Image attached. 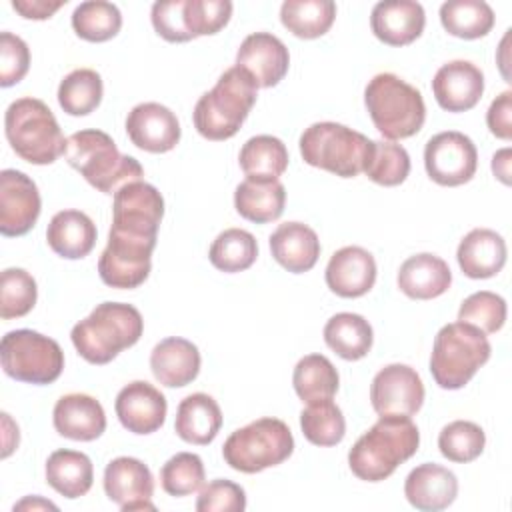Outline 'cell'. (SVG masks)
Here are the masks:
<instances>
[{
  "label": "cell",
  "mask_w": 512,
  "mask_h": 512,
  "mask_svg": "<svg viewBox=\"0 0 512 512\" xmlns=\"http://www.w3.org/2000/svg\"><path fill=\"white\" fill-rule=\"evenodd\" d=\"M64 158L90 186L104 194H116L122 186L144 176L140 162L120 154L116 142L96 128L74 132L66 140Z\"/></svg>",
  "instance_id": "3"
},
{
  "label": "cell",
  "mask_w": 512,
  "mask_h": 512,
  "mask_svg": "<svg viewBox=\"0 0 512 512\" xmlns=\"http://www.w3.org/2000/svg\"><path fill=\"white\" fill-rule=\"evenodd\" d=\"M150 370L162 386L182 388L196 380L200 372V352L196 344L186 338H164L150 352Z\"/></svg>",
  "instance_id": "26"
},
{
  "label": "cell",
  "mask_w": 512,
  "mask_h": 512,
  "mask_svg": "<svg viewBox=\"0 0 512 512\" xmlns=\"http://www.w3.org/2000/svg\"><path fill=\"white\" fill-rule=\"evenodd\" d=\"M492 346L482 330L466 322H452L438 330L430 354V374L444 390L466 386L488 362Z\"/></svg>",
  "instance_id": "7"
},
{
  "label": "cell",
  "mask_w": 512,
  "mask_h": 512,
  "mask_svg": "<svg viewBox=\"0 0 512 512\" xmlns=\"http://www.w3.org/2000/svg\"><path fill=\"white\" fill-rule=\"evenodd\" d=\"M236 66L242 68L258 88H272L286 76L290 54L278 36L254 32L242 40L236 52Z\"/></svg>",
  "instance_id": "18"
},
{
  "label": "cell",
  "mask_w": 512,
  "mask_h": 512,
  "mask_svg": "<svg viewBox=\"0 0 512 512\" xmlns=\"http://www.w3.org/2000/svg\"><path fill=\"white\" fill-rule=\"evenodd\" d=\"M156 238L158 236L152 234L110 226L106 248L98 260L100 280L106 286L120 290H130L144 284L152 268Z\"/></svg>",
  "instance_id": "11"
},
{
  "label": "cell",
  "mask_w": 512,
  "mask_h": 512,
  "mask_svg": "<svg viewBox=\"0 0 512 512\" xmlns=\"http://www.w3.org/2000/svg\"><path fill=\"white\" fill-rule=\"evenodd\" d=\"M272 258L288 272L302 274L314 268L320 256L318 234L302 222H284L268 238Z\"/></svg>",
  "instance_id": "27"
},
{
  "label": "cell",
  "mask_w": 512,
  "mask_h": 512,
  "mask_svg": "<svg viewBox=\"0 0 512 512\" xmlns=\"http://www.w3.org/2000/svg\"><path fill=\"white\" fill-rule=\"evenodd\" d=\"M62 6L66 0H12V8L26 20H46Z\"/></svg>",
  "instance_id": "52"
},
{
  "label": "cell",
  "mask_w": 512,
  "mask_h": 512,
  "mask_svg": "<svg viewBox=\"0 0 512 512\" xmlns=\"http://www.w3.org/2000/svg\"><path fill=\"white\" fill-rule=\"evenodd\" d=\"M186 0H158L152 4L150 20L158 36L166 42H188L194 40L186 24Z\"/></svg>",
  "instance_id": "49"
},
{
  "label": "cell",
  "mask_w": 512,
  "mask_h": 512,
  "mask_svg": "<svg viewBox=\"0 0 512 512\" xmlns=\"http://www.w3.org/2000/svg\"><path fill=\"white\" fill-rule=\"evenodd\" d=\"M370 402L378 416H412L424 404L422 378L408 364H388L370 384Z\"/></svg>",
  "instance_id": "13"
},
{
  "label": "cell",
  "mask_w": 512,
  "mask_h": 512,
  "mask_svg": "<svg viewBox=\"0 0 512 512\" xmlns=\"http://www.w3.org/2000/svg\"><path fill=\"white\" fill-rule=\"evenodd\" d=\"M42 210L38 186L20 170L0 172V232L4 236L28 234Z\"/></svg>",
  "instance_id": "14"
},
{
  "label": "cell",
  "mask_w": 512,
  "mask_h": 512,
  "mask_svg": "<svg viewBox=\"0 0 512 512\" xmlns=\"http://www.w3.org/2000/svg\"><path fill=\"white\" fill-rule=\"evenodd\" d=\"M204 464L198 454L178 452L160 468L162 490L170 496H190L204 484Z\"/></svg>",
  "instance_id": "45"
},
{
  "label": "cell",
  "mask_w": 512,
  "mask_h": 512,
  "mask_svg": "<svg viewBox=\"0 0 512 512\" xmlns=\"http://www.w3.org/2000/svg\"><path fill=\"white\" fill-rule=\"evenodd\" d=\"M126 134L140 150L162 154L180 142V122L176 114L158 102L136 104L126 116Z\"/></svg>",
  "instance_id": "17"
},
{
  "label": "cell",
  "mask_w": 512,
  "mask_h": 512,
  "mask_svg": "<svg viewBox=\"0 0 512 512\" xmlns=\"http://www.w3.org/2000/svg\"><path fill=\"white\" fill-rule=\"evenodd\" d=\"M364 174L380 186H398L410 174V156L400 144L372 140Z\"/></svg>",
  "instance_id": "42"
},
{
  "label": "cell",
  "mask_w": 512,
  "mask_h": 512,
  "mask_svg": "<svg viewBox=\"0 0 512 512\" xmlns=\"http://www.w3.org/2000/svg\"><path fill=\"white\" fill-rule=\"evenodd\" d=\"M404 496L416 510H444L458 496L456 474L440 464L424 462L406 476Z\"/></svg>",
  "instance_id": "24"
},
{
  "label": "cell",
  "mask_w": 512,
  "mask_h": 512,
  "mask_svg": "<svg viewBox=\"0 0 512 512\" xmlns=\"http://www.w3.org/2000/svg\"><path fill=\"white\" fill-rule=\"evenodd\" d=\"M336 18L332 0H286L280 6L282 26L298 38L312 40L324 36Z\"/></svg>",
  "instance_id": "35"
},
{
  "label": "cell",
  "mask_w": 512,
  "mask_h": 512,
  "mask_svg": "<svg viewBox=\"0 0 512 512\" xmlns=\"http://www.w3.org/2000/svg\"><path fill=\"white\" fill-rule=\"evenodd\" d=\"M246 508V492L232 480H212L202 486L196 510L198 512H242Z\"/></svg>",
  "instance_id": "48"
},
{
  "label": "cell",
  "mask_w": 512,
  "mask_h": 512,
  "mask_svg": "<svg viewBox=\"0 0 512 512\" xmlns=\"http://www.w3.org/2000/svg\"><path fill=\"white\" fill-rule=\"evenodd\" d=\"M364 104L376 130L388 140L418 134L426 120L420 90L392 72H380L366 84Z\"/></svg>",
  "instance_id": "5"
},
{
  "label": "cell",
  "mask_w": 512,
  "mask_h": 512,
  "mask_svg": "<svg viewBox=\"0 0 512 512\" xmlns=\"http://www.w3.org/2000/svg\"><path fill=\"white\" fill-rule=\"evenodd\" d=\"M324 278L336 296L360 298L376 282V260L362 246H344L330 256Z\"/></svg>",
  "instance_id": "21"
},
{
  "label": "cell",
  "mask_w": 512,
  "mask_h": 512,
  "mask_svg": "<svg viewBox=\"0 0 512 512\" xmlns=\"http://www.w3.org/2000/svg\"><path fill=\"white\" fill-rule=\"evenodd\" d=\"M222 428V410L218 402L204 392H194L180 400L174 420L176 434L196 446L210 444Z\"/></svg>",
  "instance_id": "30"
},
{
  "label": "cell",
  "mask_w": 512,
  "mask_h": 512,
  "mask_svg": "<svg viewBox=\"0 0 512 512\" xmlns=\"http://www.w3.org/2000/svg\"><path fill=\"white\" fill-rule=\"evenodd\" d=\"M256 92L258 86L242 68L224 70L214 88L198 98L192 114L194 128L206 140L232 138L256 104Z\"/></svg>",
  "instance_id": "4"
},
{
  "label": "cell",
  "mask_w": 512,
  "mask_h": 512,
  "mask_svg": "<svg viewBox=\"0 0 512 512\" xmlns=\"http://www.w3.org/2000/svg\"><path fill=\"white\" fill-rule=\"evenodd\" d=\"M324 342L344 360L364 358L374 342L370 322L354 312H338L324 326Z\"/></svg>",
  "instance_id": "33"
},
{
  "label": "cell",
  "mask_w": 512,
  "mask_h": 512,
  "mask_svg": "<svg viewBox=\"0 0 512 512\" xmlns=\"http://www.w3.org/2000/svg\"><path fill=\"white\" fill-rule=\"evenodd\" d=\"M104 492L120 510H154V478L150 468L132 456H118L104 470Z\"/></svg>",
  "instance_id": "16"
},
{
  "label": "cell",
  "mask_w": 512,
  "mask_h": 512,
  "mask_svg": "<svg viewBox=\"0 0 512 512\" xmlns=\"http://www.w3.org/2000/svg\"><path fill=\"white\" fill-rule=\"evenodd\" d=\"M72 28L86 42H106L122 28V14L106 0L82 2L72 12Z\"/></svg>",
  "instance_id": "41"
},
{
  "label": "cell",
  "mask_w": 512,
  "mask_h": 512,
  "mask_svg": "<svg viewBox=\"0 0 512 512\" xmlns=\"http://www.w3.org/2000/svg\"><path fill=\"white\" fill-rule=\"evenodd\" d=\"M92 460L78 450H54L46 460V482L64 498H80L92 488Z\"/></svg>",
  "instance_id": "32"
},
{
  "label": "cell",
  "mask_w": 512,
  "mask_h": 512,
  "mask_svg": "<svg viewBox=\"0 0 512 512\" xmlns=\"http://www.w3.org/2000/svg\"><path fill=\"white\" fill-rule=\"evenodd\" d=\"M46 242L54 254L66 260H80L96 244V224L80 210L56 212L46 228Z\"/></svg>",
  "instance_id": "29"
},
{
  "label": "cell",
  "mask_w": 512,
  "mask_h": 512,
  "mask_svg": "<svg viewBox=\"0 0 512 512\" xmlns=\"http://www.w3.org/2000/svg\"><path fill=\"white\" fill-rule=\"evenodd\" d=\"M294 452V436L280 418H258L234 430L224 446L226 464L244 474L278 466Z\"/></svg>",
  "instance_id": "9"
},
{
  "label": "cell",
  "mask_w": 512,
  "mask_h": 512,
  "mask_svg": "<svg viewBox=\"0 0 512 512\" xmlns=\"http://www.w3.org/2000/svg\"><path fill=\"white\" fill-rule=\"evenodd\" d=\"M506 300L490 290H480L464 298L458 310V322H466L484 334L498 332L506 322Z\"/></svg>",
  "instance_id": "46"
},
{
  "label": "cell",
  "mask_w": 512,
  "mask_h": 512,
  "mask_svg": "<svg viewBox=\"0 0 512 512\" xmlns=\"http://www.w3.org/2000/svg\"><path fill=\"white\" fill-rule=\"evenodd\" d=\"M418 444L420 432L410 416H380L350 448L348 466L360 480L382 482L416 454Z\"/></svg>",
  "instance_id": "1"
},
{
  "label": "cell",
  "mask_w": 512,
  "mask_h": 512,
  "mask_svg": "<svg viewBox=\"0 0 512 512\" xmlns=\"http://www.w3.org/2000/svg\"><path fill=\"white\" fill-rule=\"evenodd\" d=\"M424 24V8L414 0L378 2L370 14L374 36L388 46L412 44L424 32Z\"/></svg>",
  "instance_id": "23"
},
{
  "label": "cell",
  "mask_w": 512,
  "mask_h": 512,
  "mask_svg": "<svg viewBox=\"0 0 512 512\" xmlns=\"http://www.w3.org/2000/svg\"><path fill=\"white\" fill-rule=\"evenodd\" d=\"M256 256L258 242L248 230L242 228H228L220 232L208 250L212 266L228 274L248 270L256 262Z\"/></svg>",
  "instance_id": "39"
},
{
  "label": "cell",
  "mask_w": 512,
  "mask_h": 512,
  "mask_svg": "<svg viewBox=\"0 0 512 512\" xmlns=\"http://www.w3.org/2000/svg\"><path fill=\"white\" fill-rule=\"evenodd\" d=\"M478 166L474 142L456 130L438 132L426 142L424 168L430 180L440 186H462L472 180Z\"/></svg>",
  "instance_id": "12"
},
{
  "label": "cell",
  "mask_w": 512,
  "mask_h": 512,
  "mask_svg": "<svg viewBox=\"0 0 512 512\" xmlns=\"http://www.w3.org/2000/svg\"><path fill=\"white\" fill-rule=\"evenodd\" d=\"M4 132L16 156L36 166L56 162L66 150L68 138L52 110L32 96L18 98L6 108Z\"/></svg>",
  "instance_id": "6"
},
{
  "label": "cell",
  "mask_w": 512,
  "mask_h": 512,
  "mask_svg": "<svg viewBox=\"0 0 512 512\" xmlns=\"http://www.w3.org/2000/svg\"><path fill=\"white\" fill-rule=\"evenodd\" d=\"M186 24L192 38L220 32L232 16L230 0H186Z\"/></svg>",
  "instance_id": "47"
},
{
  "label": "cell",
  "mask_w": 512,
  "mask_h": 512,
  "mask_svg": "<svg viewBox=\"0 0 512 512\" xmlns=\"http://www.w3.org/2000/svg\"><path fill=\"white\" fill-rule=\"evenodd\" d=\"M0 360L10 378L36 386L56 382L64 370L60 344L28 328L12 330L2 338Z\"/></svg>",
  "instance_id": "10"
},
{
  "label": "cell",
  "mask_w": 512,
  "mask_h": 512,
  "mask_svg": "<svg viewBox=\"0 0 512 512\" xmlns=\"http://www.w3.org/2000/svg\"><path fill=\"white\" fill-rule=\"evenodd\" d=\"M38 298L32 274L22 268H6L0 276V316L2 320L26 316Z\"/></svg>",
  "instance_id": "44"
},
{
  "label": "cell",
  "mask_w": 512,
  "mask_h": 512,
  "mask_svg": "<svg viewBox=\"0 0 512 512\" xmlns=\"http://www.w3.org/2000/svg\"><path fill=\"white\" fill-rule=\"evenodd\" d=\"M24 508H52V510H56L58 506L56 504H52V502H48V500H42V498H38V496H32V498H24L22 502H18L16 506H14V510H24Z\"/></svg>",
  "instance_id": "54"
},
{
  "label": "cell",
  "mask_w": 512,
  "mask_h": 512,
  "mask_svg": "<svg viewBox=\"0 0 512 512\" xmlns=\"http://www.w3.org/2000/svg\"><path fill=\"white\" fill-rule=\"evenodd\" d=\"M300 428L304 438L314 446H336L346 434V420L332 398L310 402L300 412Z\"/></svg>",
  "instance_id": "40"
},
{
  "label": "cell",
  "mask_w": 512,
  "mask_h": 512,
  "mask_svg": "<svg viewBox=\"0 0 512 512\" xmlns=\"http://www.w3.org/2000/svg\"><path fill=\"white\" fill-rule=\"evenodd\" d=\"M286 188L280 180L246 178L234 190L236 212L254 224L278 220L284 212Z\"/></svg>",
  "instance_id": "31"
},
{
  "label": "cell",
  "mask_w": 512,
  "mask_h": 512,
  "mask_svg": "<svg viewBox=\"0 0 512 512\" xmlns=\"http://www.w3.org/2000/svg\"><path fill=\"white\" fill-rule=\"evenodd\" d=\"M512 92L504 90L500 96H496L486 112V124L488 130L500 138V140H510L512 138Z\"/></svg>",
  "instance_id": "51"
},
{
  "label": "cell",
  "mask_w": 512,
  "mask_h": 512,
  "mask_svg": "<svg viewBox=\"0 0 512 512\" xmlns=\"http://www.w3.org/2000/svg\"><path fill=\"white\" fill-rule=\"evenodd\" d=\"M398 288L412 300L442 296L452 284L450 266L436 254L420 252L406 258L398 270Z\"/></svg>",
  "instance_id": "28"
},
{
  "label": "cell",
  "mask_w": 512,
  "mask_h": 512,
  "mask_svg": "<svg viewBox=\"0 0 512 512\" xmlns=\"http://www.w3.org/2000/svg\"><path fill=\"white\" fill-rule=\"evenodd\" d=\"M432 92L438 106L446 112L472 110L482 98L484 74L468 60H450L436 70Z\"/></svg>",
  "instance_id": "20"
},
{
  "label": "cell",
  "mask_w": 512,
  "mask_h": 512,
  "mask_svg": "<svg viewBox=\"0 0 512 512\" xmlns=\"http://www.w3.org/2000/svg\"><path fill=\"white\" fill-rule=\"evenodd\" d=\"M120 424L132 434H152L162 428L168 412L166 396L146 380L126 384L114 402Z\"/></svg>",
  "instance_id": "19"
},
{
  "label": "cell",
  "mask_w": 512,
  "mask_h": 512,
  "mask_svg": "<svg viewBox=\"0 0 512 512\" xmlns=\"http://www.w3.org/2000/svg\"><path fill=\"white\" fill-rule=\"evenodd\" d=\"M506 242L490 228L470 230L458 244L456 260L464 276L484 280L496 276L506 264Z\"/></svg>",
  "instance_id": "25"
},
{
  "label": "cell",
  "mask_w": 512,
  "mask_h": 512,
  "mask_svg": "<svg viewBox=\"0 0 512 512\" xmlns=\"http://www.w3.org/2000/svg\"><path fill=\"white\" fill-rule=\"evenodd\" d=\"M238 162L246 178L278 180L288 168V150L280 138L258 134L244 142Z\"/></svg>",
  "instance_id": "34"
},
{
  "label": "cell",
  "mask_w": 512,
  "mask_h": 512,
  "mask_svg": "<svg viewBox=\"0 0 512 512\" xmlns=\"http://www.w3.org/2000/svg\"><path fill=\"white\" fill-rule=\"evenodd\" d=\"M52 422L60 436L76 442H92L106 430V414L102 404L94 396L82 392L62 396L54 404Z\"/></svg>",
  "instance_id": "22"
},
{
  "label": "cell",
  "mask_w": 512,
  "mask_h": 512,
  "mask_svg": "<svg viewBox=\"0 0 512 512\" xmlns=\"http://www.w3.org/2000/svg\"><path fill=\"white\" fill-rule=\"evenodd\" d=\"M164 198L156 186L138 180L122 186L112 200V226L158 236Z\"/></svg>",
  "instance_id": "15"
},
{
  "label": "cell",
  "mask_w": 512,
  "mask_h": 512,
  "mask_svg": "<svg viewBox=\"0 0 512 512\" xmlns=\"http://www.w3.org/2000/svg\"><path fill=\"white\" fill-rule=\"evenodd\" d=\"M30 68V50L28 44L12 34H0V86L8 88L18 84Z\"/></svg>",
  "instance_id": "50"
},
{
  "label": "cell",
  "mask_w": 512,
  "mask_h": 512,
  "mask_svg": "<svg viewBox=\"0 0 512 512\" xmlns=\"http://www.w3.org/2000/svg\"><path fill=\"white\" fill-rule=\"evenodd\" d=\"M298 398L306 404L332 398L338 392L340 376L334 364L322 354H308L298 360L292 374Z\"/></svg>",
  "instance_id": "37"
},
{
  "label": "cell",
  "mask_w": 512,
  "mask_h": 512,
  "mask_svg": "<svg viewBox=\"0 0 512 512\" xmlns=\"http://www.w3.org/2000/svg\"><path fill=\"white\" fill-rule=\"evenodd\" d=\"M494 10L484 0H448L440 6L444 30L462 40L486 36L494 26Z\"/></svg>",
  "instance_id": "36"
},
{
  "label": "cell",
  "mask_w": 512,
  "mask_h": 512,
  "mask_svg": "<svg viewBox=\"0 0 512 512\" xmlns=\"http://www.w3.org/2000/svg\"><path fill=\"white\" fill-rule=\"evenodd\" d=\"M510 148H502L492 156V172L502 184H510Z\"/></svg>",
  "instance_id": "53"
},
{
  "label": "cell",
  "mask_w": 512,
  "mask_h": 512,
  "mask_svg": "<svg viewBox=\"0 0 512 512\" xmlns=\"http://www.w3.org/2000/svg\"><path fill=\"white\" fill-rule=\"evenodd\" d=\"M142 332L144 320L138 308L124 302H102L84 320L74 324L70 338L86 362L102 366L134 346Z\"/></svg>",
  "instance_id": "2"
},
{
  "label": "cell",
  "mask_w": 512,
  "mask_h": 512,
  "mask_svg": "<svg viewBox=\"0 0 512 512\" xmlns=\"http://www.w3.org/2000/svg\"><path fill=\"white\" fill-rule=\"evenodd\" d=\"M486 446L484 430L470 420H454L438 434V448L450 462L466 464L476 460Z\"/></svg>",
  "instance_id": "43"
},
{
  "label": "cell",
  "mask_w": 512,
  "mask_h": 512,
  "mask_svg": "<svg viewBox=\"0 0 512 512\" xmlns=\"http://www.w3.org/2000/svg\"><path fill=\"white\" fill-rule=\"evenodd\" d=\"M104 94L102 78L92 68H78L66 74L58 86V104L70 116H86L94 112Z\"/></svg>",
  "instance_id": "38"
},
{
  "label": "cell",
  "mask_w": 512,
  "mask_h": 512,
  "mask_svg": "<svg viewBox=\"0 0 512 512\" xmlns=\"http://www.w3.org/2000/svg\"><path fill=\"white\" fill-rule=\"evenodd\" d=\"M372 140L338 122L310 124L300 136L302 160L340 178L364 172Z\"/></svg>",
  "instance_id": "8"
}]
</instances>
